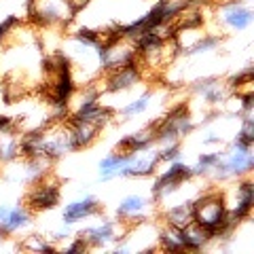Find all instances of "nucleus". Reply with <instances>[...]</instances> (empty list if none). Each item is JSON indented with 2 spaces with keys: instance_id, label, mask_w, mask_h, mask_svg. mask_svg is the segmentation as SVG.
Listing matches in <instances>:
<instances>
[{
  "instance_id": "dca6fc26",
  "label": "nucleus",
  "mask_w": 254,
  "mask_h": 254,
  "mask_svg": "<svg viewBox=\"0 0 254 254\" xmlns=\"http://www.w3.org/2000/svg\"><path fill=\"white\" fill-rule=\"evenodd\" d=\"M21 248L34 250V252H53L55 246L51 244V240L47 242V237H43V235H28V237H23Z\"/></svg>"
},
{
  "instance_id": "9d476101",
  "label": "nucleus",
  "mask_w": 254,
  "mask_h": 254,
  "mask_svg": "<svg viewBox=\"0 0 254 254\" xmlns=\"http://www.w3.org/2000/svg\"><path fill=\"white\" fill-rule=\"evenodd\" d=\"M100 212V201L95 197L87 195L83 199H76L72 203H68L64 208V225H74V222L83 220V218H89V216H95Z\"/></svg>"
},
{
  "instance_id": "7ed1b4c3",
  "label": "nucleus",
  "mask_w": 254,
  "mask_h": 254,
  "mask_svg": "<svg viewBox=\"0 0 254 254\" xmlns=\"http://www.w3.org/2000/svg\"><path fill=\"white\" fill-rule=\"evenodd\" d=\"M212 9L222 32H246L254 23V11L250 9V2L244 0H227L220 4H212Z\"/></svg>"
},
{
  "instance_id": "ddd939ff",
  "label": "nucleus",
  "mask_w": 254,
  "mask_h": 254,
  "mask_svg": "<svg viewBox=\"0 0 254 254\" xmlns=\"http://www.w3.org/2000/svg\"><path fill=\"white\" fill-rule=\"evenodd\" d=\"M163 220L165 225H172V227H187L189 222H193V201H182L172 205L170 210H165L163 214Z\"/></svg>"
},
{
  "instance_id": "2eb2a0df",
  "label": "nucleus",
  "mask_w": 254,
  "mask_h": 254,
  "mask_svg": "<svg viewBox=\"0 0 254 254\" xmlns=\"http://www.w3.org/2000/svg\"><path fill=\"white\" fill-rule=\"evenodd\" d=\"M150 102H153V91H144L140 95V98H136V100H131L127 106H123L121 110H119V117H123V119H133V117H138V115H142L144 110H148V106H150Z\"/></svg>"
},
{
  "instance_id": "9b49d317",
  "label": "nucleus",
  "mask_w": 254,
  "mask_h": 254,
  "mask_svg": "<svg viewBox=\"0 0 254 254\" xmlns=\"http://www.w3.org/2000/svg\"><path fill=\"white\" fill-rule=\"evenodd\" d=\"M182 242H185V250L189 252H201L212 244V235L208 229H203L197 222H189L187 227H182Z\"/></svg>"
},
{
  "instance_id": "f8f14e48",
  "label": "nucleus",
  "mask_w": 254,
  "mask_h": 254,
  "mask_svg": "<svg viewBox=\"0 0 254 254\" xmlns=\"http://www.w3.org/2000/svg\"><path fill=\"white\" fill-rule=\"evenodd\" d=\"M157 248L163 252H185V242H182V229L163 225L157 233Z\"/></svg>"
},
{
  "instance_id": "f3484780",
  "label": "nucleus",
  "mask_w": 254,
  "mask_h": 254,
  "mask_svg": "<svg viewBox=\"0 0 254 254\" xmlns=\"http://www.w3.org/2000/svg\"><path fill=\"white\" fill-rule=\"evenodd\" d=\"M203 144L210 146V144H222V136L218 133H208V138H203Z\"/></svg>"
},
{
  "instance_id": "39448f33",
  "label": "nucleus",
  "mask_w": 254,
  "mask_h": 254,
  "mask_svg": "<svg viewBox=\"0 0 254 254\" xmlns=\"http://www.w3.org/2000/svg\"><path fill=\"white\" fill-rule=\"evenodd\" d=\"M60 197H62L60 180H55L51 174H47L43 180L30 185V190L26 195V205L32 212H45L55 208L60 203Z\"/></svg>"
},
{
  "instance_id": "20e7f679",
  "label": "nucleus",
  "mask_w": 254,
  "mask_h": 254,
  "mask_svg": "<svg viewBox=\"0 0 254 254\" xmlns=\"http://www.w3.org/2000/svg\"><path fill=\"white\" fill-rule=\"evenodd\" d=\"M222 197H225L229 218L240 225L242 220L250 218V214H252V208H254V182L250 180V176L237 178V185L229 189L227 193H222Z\"/></svg>"
},
{
  "instance_id": "f03ea898",
  "label": "nucleus",
  "mask_w": 254,
  "mask_h": 254,
  "mask_svg": "<svg viewBox=\"0 0 254 254\" xmlns=\"http://www.w3.org/2000/svg\"><path fill=\"white\" fill-rule=\"evenodd\" d=\"M28 17L38 28H66L74 13L68 0H28Z\"/></svg>"
},
{
  "instance_id": "0eeeda50",
  "label": "nucleus",
  "mask_w": 254,
  "mask_h": 254,
  "mask_svg": "<svg viewBox=\"0 0 254 254\" xmlns=\"http://www.w3.org/2000/svg\"><path fill=\"white\" fill-rule=\"evenodd\" d=\"M32 225V210L28 205H0V237L21 233Z\"/></svg>"
},
{
  "instance_id": "423d86ee",
  "label": "nucleus",
  "mask_w": 254,
  "mask_h": 254,
  "mask_svg": "<svg viewBox=\"0 0 254 254\" xmlns=\"http://www.w3.org/2000/svg\"><path fill=\"white\" fill-rule=\"evenodd\" d=\"M129 225H125L123 220H102L100 225L95 227H87L85 231L78 233V237H83L85 244L89 248H104V246L113 244V242H119V240H125L127 233H129Z\"/></svg>"
},
{
  "instance_id": "f257e3e1",
  "label": "nucleus",
  "mask_w": 254,
  "mask_h": 254,
  "mask_svg": "<svg viewBox=\"0 0 254 254\" xmlns=\"http://www.w3.org/2000/svg\"><path fill=\"white\" fill-rule=\"evenodd\" d=\"M193 220L203 229H208L212 242L220 240V237L227 240L237 227V222L229 218L225 197L218 189H210L201 193L197 199H193Z\"/></svg>"
},
{
  "instance_id": "4468645a",
  "label": "nucleus",
  "mask_w": 254,
  "mask_h": 254,
  "mask_svg": "<svg viewBox=\"0 0 254 254\" xmlns=\"http://www.w3.org/2000/svg\"><path fill=\"white\" fill-rule=\"evenodd\" d=\"M19 157V136L15 133H2L0 136V163H13Z\"/></svg>"
},
{
  "instance_id": "6e6552de",
  "label": "nucleus",
  "mask_w": 254,
  "mask_h": 254,
  "mask_svg": "<svg viewBox=\"0 0 254 254\" xmlns=\"http://www.w3.org/2000/svg\"><path fill=\"white\" fill-rule=\"evenodd\" d=\"M150 205H155L153 199H144L142 195H129L119 203L117 218L123 220L125 225L133 227V225H138V222H142L146 218V212H148Z\"/></svg>"
},
{
  "instance_id": "1a4fd4ad",
  "label": "nucleus",
  "mask_w": 254,
  "mask_h": 254,
  "mask_svg": "<svg viewBox=\"0 0 254 254\" xmlns=\"http://www.w3.org/2000/svg\"><path fill=\"white\" fill-rule=\"evenodd\" d=\"M190 89H193L197 95H201L208 106L225 104V102L231 98V89H229V85L222 83L220 78H214V76L201 78V81L193 83V87H190Z\"/></svg>"
}]
</instances>
